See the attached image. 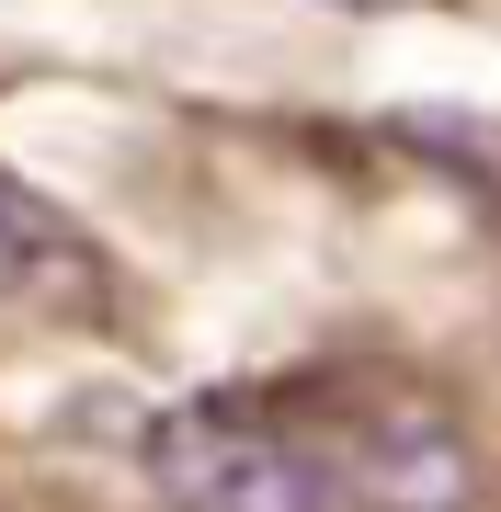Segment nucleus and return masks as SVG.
Masks as SVG:
<instances>
[{
    "mask_svg": "<svg viewBox=\"0 0 501 512\" xmlns=\"http://www.w3.org/2000/svg\"><path fill=\"white\" fill-rule=\"evenodd\" d=\"M160 512H342L319 421H285L274 399H183L149 433Z\"/></svg>",
    "mask_w": 501,
    "mask_h": 512,
    "instance_id": "nucleus-1",
    "label": "nucleus"
},
{
    "mask_svg": "<svg viewBox=\"0 0 501 512\" xmlns=\"http://www.w3.org/2000/svg\"><path fill=\"white\" fill-rule=\"evenodd\" d=\"M319 444H331L342 512H479V444L433 387H399V376L342 387L319 410Z\"/></svg>",
    "mask_w": 501,
    "mask_h": 512,
    "instance_id": "nucleus-2",
    "label": "nucleus"
},
{
    "mask_svg": "<svg viewBox=\"0 0 501 512\" xmlns=\"http://www.w3.org/2000/svg\"><path fill=\"white\" fill-rule=\"evenodd\" d=\"M0 296H92V239L0 171Z\"/></svg>",
    "mask_w": 501,
    "mask_h": 512,
    "instance_id": "nucleus-3",
    "label": "nucleus"
}]
</instances>
